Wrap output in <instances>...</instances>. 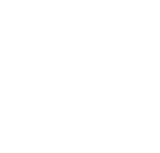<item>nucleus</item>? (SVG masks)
Segmentation results:
<instances>
[]
</instances>
